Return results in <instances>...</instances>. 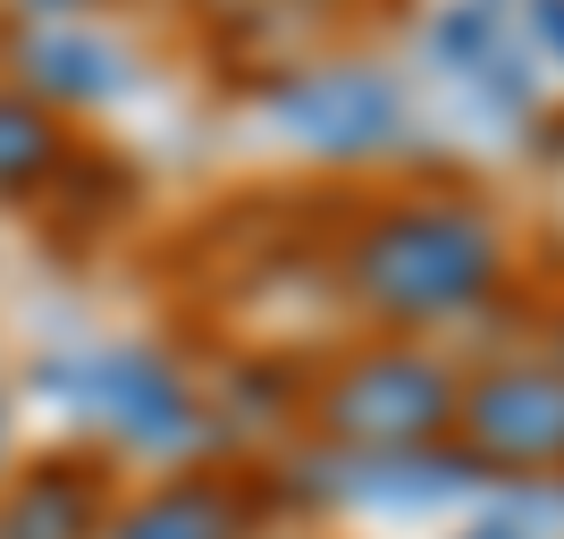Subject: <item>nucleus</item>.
<instances>
[{"instance_id":"f257e3e1","label":"nucleus","mask_w":564,"mask_h":539,"mask_svg":"<svg viewBox=\"0 0 564 539\" xmlns=\"http://www.w3.org/2000/svg\"><path fill=\"white\" fill-rule=\"evenodd\" d=\"M480 236L464 228V219H404L388 245H379V279L397 287V295H413V304H438V295H464L471 279H480Z\"/></svg>"},{"instance_id":"f03ea898","label":"nucleus","mask_w":564,"mask_h":539,"mask_svg":"<svg viewBox=\"0 0 564 539\" xmlns=\"http://www.w3.org/2000/svg\"><path fill=\"white\" fill-rule=\"evenodd\" d=\"M480 430L489 439H506V446H564V397L556 388H506V397H489L480 405Z\"/></svg>"},{"instance_id":"7ed1b4c3","label":"nucleus","mask_w":564,"mask_h":539,"mask_svg":"<svg viewBox=\"0 0 564 539\" xmlns=\"http://www.w3.org/2000/svg\"><path fill=\"white\" fill-rule=\"evenodd\" d=\"M430 413H438V388L422 371H379L362 397H346V422L362 430H422Z\"/></svg>"},{"instance_id":"20e7f679","label":"nucleus","mask_w":564,"mask_h":539,"mask_svg":"<svg viewBox=\"0 0 564 539\" xmlns=\"http://www.w3.org/2000/svg\"><path fill=\"white\" fill-rule=\"evenodd\" d=\"M135 539H203V522L186 515V506H169V515H152V522H135Z\"/></svg>"}]
</instances>
